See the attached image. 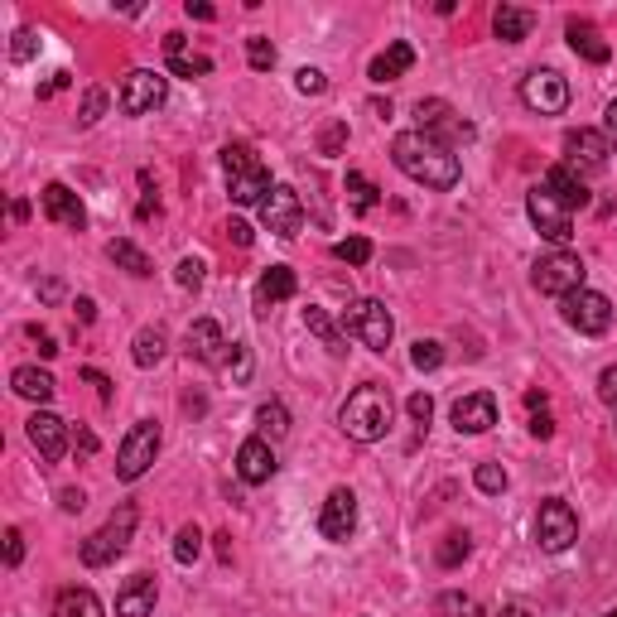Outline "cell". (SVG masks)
I'll return each mask as SVG.
<instances>
[{
  "mask_svg": "<svg viewBox=\"0 0 617 617\" xmlns=\"http://www.w3.org/2000/svg\"><path fill=\"white\" fill-rule=\"evenodd\" d=\"M222 169H227V193L237 208H251V203H266L270 198V169L256 160L251 145H227L222 150Z\"/></svg>",
  "mask_w": 617,
  "mask_h": 617,
  "instance_id": "cell-3",
  "label": "cell"
},
{
  "mask_svg": "<svg viewBox=\"0 0 617 617\" xmlns=\"http://www.w3.org/2000/svg\"><path fill=\"white\" fill-rule=\"evenodd\" d=\"M405 410H410V420H415L420 430H425V425H430V420H434V401H430V396H425V391H415V396L405 401Z\"/></svg>",
  "mask_w": 617,
  "mask_h": 617,
  "instance_id": "cell-47",
  "label": "cell"
},
{
  "mask_svg": "<svg viewBox=\"0 0 617 617\" xmlns=\"http://www.w3.org/2000/svg\"><path fill=\"white\" fill-rule=\"evenodd\" d=\"M29 444L39 449L44 463H58L63 449H68V425L58 420L54 410H34V415H29Z\"/></svg>",
  "mask_w": 617,
  "mask_h": 617,
  "instance_id": "cell-17",
  "label": "cell"
},
{
  "mask_svg": "<svg viewBox=\"0 0 617 617\" xmlns=\"http://www.w3.org/2000/svg\"><path fill=\"white\" fill-rule=\"evenodd\" d=\"M184 10H188V15H193V20H213V15H217V10H213V5H208V0H188Z\"/></svg>",
  "mask_w": 617,
  "mask_h": 617,
  "instance_id": "cell-57",
  "label": "cell"
},
{
  "mask_svg": "<svg viewBox=\"0 0 617 617\" xmlns=\"http://www.w3.org/2000/svg\"><path fill=\"white\" fill-rule=\"evenodd\" d=\"M348 198L357 213H367V208H376V184L367 179V174H357V169H348Z\"/></svg>",
  "mask_w": 617,
  "mask_h": 617,
  "instance_id": "cell-35",
  "label": "cell"
},
{
  "mask_svg": "<svg viewBox=\"0 0 617 617\" xmlns=\"http://www.w3.org/2000/svg\"><path fill=\"white\" fill-rule=\"evenodd\" d=\"M348 145V121H333V126H323V135H319V150L323 155H338Z\"/></svg>",
  "mask_w": 617,
  "mask_h": 617,
  "instance_id": "cell-46",
  "label": "cell"
},
{
  "mask_svg": "<svg viewBox=\"0 0 617 617\" xmlns=\"http://www.w3.org/2000/svg\"><path fill=\"white\" fill-rule=\"evenodd\" d=\"M164 97H169V78H164V73H155V68H131V73L121 78L116 107L126 111V116H145V111L164 107Z\"/></svg>",
  "mask_w": 617,
  "mask_h": 617,
  "instance_id": "cell-8",
  "label": "cell"
},
{
  "mask_svg": "<svg viewBox=\"0 0 617 617\" xmlns=\"http://www.w3.org/2000/svg\"><path fill=\"white\" fill-rule=\"evenodd\" d=\"M164 348H169V338H164V328H140L135 333V343H131V357H135V367H155L164 357Z\"/></svg>",
  "mask_w": 617,
  "mask_h": 617,
  "instance_id": "cell-31",
  "label": "cell"
},
{
  "mask_svg": "<svg viewBox=\"0 0 617 617\" xmlns=\"http://www.w3.org/2000/svg\"><path fill=\"white\" fill-rule=\"evenodd\" d=\"M44 213L54 217L58 227H68V232H82V227H87V213H82L78 193H73L68 184H49V188H44Z\"/></svg>",
  "mask_w": 617,
  "mask_h": 617,
  "instance_id": "cell-21",
  "label": "cell"
},
{
  "mask_svg": "<svg viewBox=\"0 0 617 617\" xmlns=\"http://www.w3.org/2000/svg\"><path fill=\"white\" fill-rule=\"evenodd\" d=\"M275 449H270V439H246L242 449H237V473H242V483H251V487H261V483H270L275 478Z\"/></svg>",
  "mask_w": 617,
  "mask_h": 617,
  "instance_id": "cell-18",
  "label": "cell"
},
{
  "mask_svg": "<svg viewBox=\"0 0 617 617\" xmlns=\"http://www.w3.org/2000/svg\"><path fill=\"white\" fill-rule=\"evenodd\" d=\"M564 323L579 328V333H589V338H598V333L613 328V299L598 295V290H574V295L564 299Z\"/></svg>",
  "mask_w": 617,
  "mask_h": 617,
  "instance_id": "cell-11",
  "label": "cell"
},
{
  "mask_svg": "<svg viewBox=\"0 0 617 617\" xmlns=\"http://www.w3.org/2000/svg\"><path fill=\"white\" fill-rule=\"evenodd\" d=\"M343 333H348V338H357L362 348L386 352V348H391L396 323H391V309H386L381 299H352L348 309H343Z\"/></svg>",
  "mask_w": 617,
  "mask_h": 617,
  "instance_id": "cell-4",
  "label": "cell"
},
{
  "mask_svg": "<svg viewBox=\"0 0 617 617\" xmlns=\"http://www.w3.org/2000/svg\"><path fill=\"white\" fill-rule=\"evenodd\" d=\"M10 386H15V396H25V401H34V405H49L58 391V381L49 372H39V367H15Z\"/></svg>",
  "mask_w": 617,
  "mask_h": 617,
  "instance_id": "cell-26",
  "label": "cell"
},
{
  "mask_svg": "<svg viewBox=\"0 0 617 617\" xmlns=\"http://www.w3.org/2000/svg\"><path fill=\"white\" fill-rule=\"evenodd\" d=\"M58 507H63V511H82V507H87L82 487H63V492H58Z\"/></svg>",
  "mask_w": 617,
  "mask_h": 617,
  "instance_id": "cell-53",
  "label": "cell"
},
{
  "mask_svg": "<svg viewBox=\"0 0 617 617\" xmlns=\"http://www.w3.org/2000/svg\"><path fill=\"white\" fill-rule=\"evenodd\" d=\"M155 598H160L155 579L150 574H135L131 584L116 593V617H150L155 613Z\"/></svg>",
  "mask_w": 617,
  "mask_h": 617,
  "instance_id": "cell-23",
  "label": "cell"
},
{
  "mask_svg": "<svg viewBox=\"0 0 617 617\" xmlns=\"http://www.w3.org/2000/svg\"><path fill=\"white\" fill-rule=\"evenodd\" d=\"M391 160L401 169L405 179H415V184L425 188H454L463 179V164L458 155L444 145V140H434L425 131H401L391 140Z\"/></svg>",
  "mask_w": 617,
  "mask_h": 617,
  "instance_id": "cell-1",
  "label": "cell"
},
{
  "mask_svg": "<svg viewBox=\"0 0 617 617\" xmlns=\"http://www.w3.org/2000/svg\"><path fill=\"white\" fill-rule=\"evenodd\" d=\"M261 222H266V232H275V237H299V227H304V203H299L295 188L290 184L270 188V198L261 203Z\"/></svg>",
  "mask_w": 617,
  "mask_h": 617,
  "instance_id": "cell-15",
  "label": "cell"
},
{
  "mask_svg": "<svg viewBox=\"0 0 617 617\" xmlns=\"http://www.w3.org/2000/svg\"><path fill=\"white\" fill-rule=\"evenodd\" d=\"M78 319H82V323L97 319V304H92V299H78Z\"/></svg>",
  "mask_w": 617,
  "mask_h": 617,
  "instance_id": "cell-60",
  "label": "cell"
},
{
  "mask_svg": "<svg viewBox=\"0 0 617 617\" xmlns=\"http://www.w3.org/2000/svg\"><path fill=\"white\" fill-rule=\"evenodd\" d=\"M598 396L617 410V367H603V376H598Z\"/></svg>",
  "mask_w": 617,
  "mask_h": 617,
  "instance_id": "cell-51",
  "label": "cell"
},
{
  "mask_svg": "<svg viewBox=\"0 0 617 617\" xmlns=\"http://www.w3.org/2000/svg\"><path fill=\"white\" fill-rule=\"evenodd\" d=\"M536 540H540V550H550V555L569 550V545L579 540V516H574V507H569V502H560V497L540 502V511H536Z\"/></svg>",
  "mask_w": 617,
  "mask_h": 617,
  "instance_id": "cell-10",
  "label": "cell"
},
{
  "mask_svg": "<svg viewBox=\"0 0 617 617\" xmlns=\"http://www.w3.org/2000/svg\"><path fill=\"white\" fill-rule=\"evenodd\" d=\"M497 425V401L487 396V391H473V396H463L454 405V430L458 434H487Z\"/></svg>",
  "mask_w": 617,
  "mask_h": 617,
  "instance_id": "cell-19",
  "label": "cell"
},
{
  "mask_svg": "<svg viewBox=\"0 0 617 617\" xmlns=\"http://www.w3.org/2000/svg\"><path fill=\"white\" fill-rule=\"evenodd\" d=\"M227 237L237 246H251V227H246V222H227Z\"/></svg>",
  "mask_w": 617,
  "mask_h": 617,
  "instance_id": "cell-58",
  "label": "cell"
},
{
  "mask_svg": "<svg viewBox=\"0 0 617 617\" xmlns=\"http://www.w3.org/2000/svg\"><path fill=\"white\" fill-rule=\"evenodd\" d=\"M246 63H251L256 73L275 68V44H270L266 34H251V39H246Z\"/></svg>",
  "mask_w": 617,
  "mask_h": 617,
  "instance_id": "cell-37",
  "label": "cell"
},
{
  "mask_svg": "<svg viewBox=\"0 0 617 617\" xmlns=\"http://www.w3.org/2000/svg\"><path fill=\"white\" fill-rule=\"evenodd\" d=\"M473 483H478V492L497 497V492H507V468H502V463H478Z\"/></svg>",
  "mask_w": 617,
  "mask_h": 617,
  "instance_id": "cell-38",
  "label": "cell"
},
{
  "mask_svg": "<svg viewBox=\"0 0 617 617\" xmlns=\"http://www.w3.org/2000/svg\"><path fill=\"white\" fill-rule=\"evenodd\" d=\"M439 613L444 617H473L478 608H473V598H463V593H444V598H439Z\"/></svg>",
  "mask_w": 617,
  "mask_h": 617,
  "instance_id": "cell-48",
  "label": "cell"
},
{
  "mask_svg": "<svg viewBox=\"0 0 617 617\" xmlns=\"http://www.w3.org/2000/svg\"><path fill=\"white\" fill-rule=\"evenodd\" d=\"M10 217H15V222H25V217H29V203H25V198H15V203H10Z\"/></svg>",
  "mask_w": 617,
  "mask_h": 617,
  "instance_id": "cell-61",
  "label": "cell"
},
{
  "mask_svg": "<svg viewBox=\"0 0 617 617\" xmlns=\"http://www.w3.org/2000/svg\"><path fill=\"white\" fill-rule=\"evenodd\" d=\"M203 275H208V266H203L198 256H184V261H179V270H174V280H179L184 290H198V285H203Z\"/></svg>",
  "mask_w": 617,
  "mask_h": 617,
  "instance_id": "cell-44",
  "label": "cell"
},
{
  "mask_svg": "<svg viewBox=\"0 0 617 617\" xmlns=\"http://www.w3.org/2000/svg\"><path fill=\"white\" fill-rule=\"evenodd\" d=\"M155 458H160V425H155V420H140V425L121 439V449H116V478H121V483L145 478Z\"/></svg>",
  "mask_w": 617,
  "mask_h": 617,
  "instance_id": "cell-6",
  "label": "cell"
},
{
  "mask_svg": "<svg viewBox=\"0 0 617 617\" xmlns=\"http://www.w3.org/2000/svg\"><path fill=\"white\" fill-rule=\"evenodd\" d=\"M497 617H531V613H526L521 603H507V608H502V613H497Z\"/></svg>",
  "mask_w": 617,
  "mask_h": 617,
  "instance_id": "cell-63",
  "label": "cell"
},
{
  "mask_svg": "<svg viewBox=\"0 0 617 617\" xmlns=\"http://www.w3.org/2000/svg\"><path fill=\"white\" fill-rule=\"evenodd\" d=\"M521 102L540 116H560L569 107V82L555 73V68H536V73H526L521 82Z\"/></svg>",
  "mask_w": 617,
  "mask_h": 617,
  "instance_id": "cell-12",
  "label": "cell"
},
{
  "mask_svg": "<svg viewBox=\"0 0 617 617\" xmlns=\"http://www.w3.org/2000/svg\"><path fill=\"white\" fill-rule=\"evenodd\" d=\"M540 188H545L550 198H560V203H564V208H569V213L589 203V188H584V174H574L569 164H555V169L545 174V184H540Z\"/></svg>",
  "mask_w": 617,
  "mask_h": 617,
  "instance_id": "cell-22",
  "label": "cell"
},
{
  "mask_svg": "<svg viewBox=\"0 0 617 617\" xmlns=\"http://www.w3.org/2000/svg\"><path fill=\"white\" fill-rule=\"evenodd\" d=\"M536 290L540 295H555V299H569L574 290H584V261L574 251H550L536 261Z\"/></svg>",
  "mask_w": 617,
  "mask_h": 617,
  "instance_id": "cell-7",
  "label": "cell"
},
{
  "mask_svg": "<svg viewBox=\"0 0 617 617\" xmlns=\"http://www.w3.org/2000/svg\"><path fill=\"white\" fill-rule=\"evenodd\" d=\"M39 295H44V299H58V295H63V285H58V280H44V285H39Z\"/></svg>",
  "mask_w": 617,
  "mask_h": 617,
  "instance_id": "cell-62",
  "label": "cell"
},
{
  "mask_svg": "<svg viewBox=\"0 0 617 617\" xmlns=\"http://www.w3.org/2000/svg\"><path fill=\"white\" fill-rule=\"evenodd\" d=\"M184 348L193 362H208V367H217L222 357H227V338H222V328H217L213 319H193L188 323V338H184Z\"/></svg>",
  "mask_w": 617,
  "mask_h": 617,
  "instance_id": "cell-20",
  "label": "cell"
},
{
  "mask_svg": "<svg viewBox=\"0 0 617 617\" xmlns=\"http://www.w3.org/2000/svg\"><path fill=\"white\" fill-rule=\"evenodd\" d=\"M29 338H34V343H39V352H44V357H54V338H49V333H44V328H29Z\"/></svg>",
  "mask_w": 617,
  "mask_h": 617,
  "instance_id": "cell-59",
  "label": "cell"
},
{
  "mask_svg": "<svg viewBox=\"0 0 617 617\" xmlns=\"http://www.w3.org/2000/svg\"><path fill=\"white\" fill-rule=\"evenodd\" d=\"M73 449H78L82 458H92V454H97V434H92V430H78V434H73Z\"/></svg>",
  "mask_w": 617,
  "mask_h": 617,
  "instance_id": "cell-54",
  "label": "cell"
},
{
  "mask_svg": "<svg viewBox=\"0 0 617 617\" xmlns=\"http://www.w3.org/2000/svg\"><path fill=\"white\" fill-rule=\"evenodd\" d=\"M608 140L603 131H589V126H579V131L564 135V164L574 169V174H603L608 169Z\"/></svg>",
  "mask_w": 617,
  "mask_h": 617,
  "instance_id": "cell-14",
  "label": "cell"
},
{
  "mask_svg": "<svg viewBox=\"0 0 617 617\" xmlns=\"http://www.w3.org/2000/svg\"><path fill=\"white\" fill-rule=\"evenodd\" d=\"M34 54H39V34H34V29H15V39H10V58H15V63H29Z\"/></svg>",
  "mask_w": 617,
  "mask_h": 617,
  "instance_id": "cell-43",
  "label": "cell"
},
{
  "mask_svg": "<svg viewBox=\"0 0 617 617\" xmlns=\"http://www.w3.org/2000/svg\"><path fill=\"white\" fill-rule=\"evenodd\" d=\"M603 617H617V608H608V613H603Z\"/></svg>",
  "mask_w": 617,
  "mask_h": 617,
  "instance_id": "cell-64",
  "label": "cell"
},
{
  "mask_svg": "<svg viewBox=\"0 0 617 617\" xmlns=\"http://www.w3.org/2000/svg\"><path fill=\"white\" fill-rule=\"evenodd\" d=\"M333 256L348 261V266H367V261H372V242H367V237H348V242L333 246Z\"/></svg>",
  "mask_w": 617,
  "mask_h": 617,
  "instance_id": "cell-41",
  "label": "cell"
},
{
  "mask_svg": "<svg viewBox=\"0 0 617 617\" xmlns=\"http://www.w3.org/2000/svg\"><path fill=\"white\" fill-rule=\"evenodd\" d=\"M227 367H232V381H237V386H246V381H251V348H246V343H232Z\"/></svg>",
  "mask_w": 617,
  "mask_h": 617,
  "instance_id": "cell-45",
  "label": "cell"
},
{
  "mask_svg": "<svg viewBox=\"0 0 617 617\" xmlns=\"http://www.w3.org/2000/svg\"><path fill=\"white\" fill-rule=\"evenodd\" d=\"M468 550H473V540L463 536V531H454V536H444V545H439V555H434V560L444 564V569H454L458 560H468Z\"/></svg>",
  "mask_w": 617,
  "mask_h": 617,
  "instance_id": "cell-40",
  "label": "cell"
},
{
  "mask_svg": "<svg viewBox=\"0 0 617 617\" xmlns=\"http://www.w3.org/2000/svg\"><path fill=\"white\" fill-rule=\"evenodd\" d=\"M54 617H102V598L92 589H63L54 603Z\"/></svg>",
  "mask_w": 617,
  "mask_h": 617,
  "instance_id": "cell-29",
  "label": "cell"
},
{
  "mask_svg": "<svg viewBox=\"0 0 617 617\" xmlns=\"http://www.w3.org/2000/svg\"><path fill=\"white\" fill-rule=\"evenodd\" d=\"M439 362H444V348H439L434 338H420V343L410 348V367H415V372H434Z\"/></svg>",
  "mask_w": 617,
  "mask_h": 617,
  "instance_id": "cell-39",
  "label": "cell"
},
{
  "mask_svg": "<svg viewBox=\"0 0 617 617\" xmlns=\"http://www.w3.org/2000/svg\"><path fill=\"white\" fill-rule=\"evenodd\" d=\"M564 34H569V49H574V54H584L589 63H608V58H613V49L603 44V34H598L589 20H569V25H564Z\"/></svg>",
  "mask_w": 617,
  "mask_h": 617,
  "instance_id": "cell-27",
  "label": "cell"
},
{
  "mask_svg": "<svg viewBox=\"0 0 617 617\" xmlns=\"http://www.w3.org/2000/svg\"><path fill=\"white\" fill-rule=\"evenodd\" d=\"M415 116H420V126L415 131H425V135H434V140H444L449 150H454L458 140H473V126L458 116L449 102H439V97H425L420 107H415Z\"/></svg>",
  "mask_w": 617,
  "mask_h": 617,
  "instance_id": "cell-13",
  "label": "cell"
},
{
  "mask_svg": "<svg viewBox=\"0 0 617 617\" xmlns=\"http://www.w3.org/2000/svg\"><path fill=\"white\" fill-rule=\"evenodd\" d=\"M531 434H536V439H550V434H555V420H550L545 410H536V415H531Z\"/></svg>",
  "mask_w": 617,
  "mask_h": 617,
  "instance_id": "cell-55",
  "label": "cell"
},
{
  "mask_svg": "<svg viewBox=\"0 0 617 617\" xmlns=\"http://www.w3.org/2000/svg\"><path fill=\"white\" fill-rule=\"evenodd\" d=\"M135 536V507L126 502V507H116L111 511V521L102 526V531H92V536L82 540V564L87 569H102V564H111L126 545H131Z\"/></svg>",
  "mask_w": 617,
  "mask_h": 617,
  "instance_id": "cell-5",
  "label": "cell"
},
{
  "mask_svg": "<svg viewBox=\"0 0 617 617\" xmlns=\"http://www.w3.org/2000/svg\"><path fill=\"white\" fill-rule=\"evenodd\" d=\"M410 68H415V49H410L405 39H396V44H391L386 54H376V58H372L367 78H372V82H396V78H405Z\"/></svg>",
  "mask_w": 617,
  "mask_h": 617,
  "instance_id": "cell-25",
  "label": "cell"
},
{
  "mask_svg": "<svg viewBox=\"0 0 617 617\" xmlns=\"http://www.w3.org/2000/svg\"><path fill=\"white\" fill-rule=\"evenodd\" d=\"M107 92H102V87H92V92H87V97H82V111H78V126H97V121H102V111H107Z\"/></svg>",
  "mask_w": 617,
  "mask_h": 617,
  "instance_id": "cell-42",
  "label": "cell"
},
{
  "mask_svg": "<svg viewBox=\"0 0 617 617\" xmlns=\"http://www.w3.org/2000/svg\"><path fill=\"white\" fill-rule=\"evenodd\" d=\"M256 430H261V439H285L290 434V410H285V401H266L261 410H256Z\"/></svg>",
  "mask_w": 617,
  "mask_h": 617,
  "instance_id": "cell-32",
  "label": "cell"
},
{
  "mask_svg": "<svg viewBox=\"0 0 617 617\" xmlns=\"http://www.w3.org/2000/svg\"><path fill=\"white\" fill-rule=\"evenodd\" d=\"M169 73H174V78H208V73H213V58H203V54H174L169 58Z\"/></svg>",
  "mask_w": 617,
  "mask_h": 617,
  "instance_id": "cell-34",
  "label": "cell"
},
{
  "mask_svg": "<svg viewBox=\"0 0 617 617\" xmlns=\"http://www.w3.org/2000/svg\"><path fill=\"white\" fill-rule=\"evenodd\" d=\"M295 87L304 92V97H319L323 87H328V78H323L319 68H299V73H295Z\"/></svg>",
  "mask_w": 617,
  "mask_h": 617,
  "instance_id": "cell-49",
  "label": "cell"
},
{
  "mask_svg": "<svg viewBox=\"0 0 617 617\" xmlns=\"http://www.w3.org/2000/svg\"><path fill=\"white\" fill-rule=\"evenodd\" d=\"M603 140H608V150L617 155V97L608 102V111H603Z\"/></svg>",
  "mask_w": 617,
  "mask_h": 617,
  "instance_id": "cell-52",
  "label": "cell"
},
{
  "mask_svg": "<svg viewBox=\"0 0 617 617\" xmlns=\"http://www.w3.org/2000/svg\"><path fill=\"white\" fill-rule=\"evenodd\" d=\"M352 526H357V497H352L348 487H333L328 502H323V511H319L323 540H348Z\"/></svg>",
  "mask_w": 617,
  "mask_h": 617,
  "instance_id": "cell-16",
  "label": "cell"
},
{
  "mask_svg": "<svg viewBox=\"0 0 617 617\" xmlns=\"http://www.w3.org/2000/svg\"><path fill=\"white\" fill-rule=\"evenodd\" d=\"M107 256H111V261H116V266H121V270H131L135 280H145V275H155V266H150V256H145V251H140V246H135V242H126V237H116V242L107 246Z\"/></svg>",
  "mask_w": 617,
  "mask_h": 617,
  "instance_id": "cell-30",
  "label": "cell"
},
{
  "mask_svg": "<svg viewBox=\"0 0 617 617\" xmlns=\"http://www.w3.org/2000/svg\"><path fill=\"white\" fill-rule=\"evenodd\" d=\"M304 328H309V333H314V338H319L333 357H343V333L333 328V319H328L323 309H314V304H309V309H304Z\"/></svg>",
  "mask_w": 617,
  "mask_h": 617,
  "instance_id": "cell-33",
  "label": "cell"
},
{
  "mask_svg": "<svg viewBox=\"0 0 617 617\" xmlns=\"http://www.w3.org/2000/svg\"><path fill=\"white\" fill-rule=\"evenodd\" d=\"M198 555H203V531H198V526H179V536H174V560L193 564Z\"/></svg>",
  "mask_w": 617,
  "mask_h": 617,
  "instance_id": "cell-36",
  "label": "cell"
},
{
  "mask_svg": "<svg viewBox=\"0 0 617 617\" xmlns=\"http://www.w3.org/2000/svg\"><path fill=\"white\" fill-rule=\"evenodd\" d=\"M82 376H87V381L97 386V396H102V401H111V381H107V376H102V372H97V367H87V372H82Z\"/></svg>",
  "mask_w": 617,
  "mask_h": 617,
  "instance_id": "cell-56",
  "label": "cell"
},
{
  "mask_svg": "<svg viewBox=\"0 0 617 617\" xmlns=\"http://www.w3.org/2000/svg\"><path fill=\"white\" fill-rule=\"evenodd\" d=\"M526 217H531V227H536L545 242H555L564 251V242L574 237V213L564 208L560 198H550L545 188H531L526 193Z\"/></svg>",
  "mask_w": 617,
  "mask_h": 617,
  "instance_id": "cell-9",
  "label": "cell"
},
{
  "mask_svg": "<svg viewBox=\"0 0 617 617\" xmlns=\"http://www.w3.org/2000/svg\"><path fill=\"white\" fill-rule=\"evenodd\" d=\"M20 560H25V536H20V526H10V531H5V564L15 569Z\"/></svg>",
  "mask_w": 617,
  "mask_h": 617,
  "instance_id": "cell-50",
  "label": "cell"
},
{
  "mask_svg": "<svg viewBox=\"0 0 617 617\" xmlns=\"http://www.w3.org/2000/svg\"><path fill=\"white\" fill-rule=\"evenodd\" d=\"M391 391L386 386H357L348 401H343V410H338V425H343V434L348 439H357V444H376V439H386V430H391Z\"/></svg>",
  "mask_w": 617,
  "mask_h": 617,
  "instance_id": "cell-2",
  "label": "cell"
},
{
  "mask_svg": "<svg viewBox=\"0 0 617 617\" xmlns=\"http://www.w3.org/2000/svg\"><path fill=\"white\" fill-rule=\"evenodd\" d=\"M492 29H497V39H502V44H521V39L536 29V15H531V10H521V5H497Z\"/></svg>",
  "mask_w": 617,
  "mask_h": 617,
  "instance_id": "cell-28",
  "label": "cell"
},
{
  "mask_svg": "<svg viewBox=\"0 0 617 617\" xmlns=\"http://www.w3.org/2000/svg\"><path fill=\"white\" fill-rule=\"evenodd\" d=\"M295 295V270L290 266H270L261 275V285H256V314H270L280 299Z\"/></svg>",
  "mask_w": 617,
  "mask_h": 617,
  "instance_id": "cell-24",
  "label": "cell"
}]
</instances>
